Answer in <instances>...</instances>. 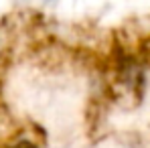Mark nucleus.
I'll use <instances>...</instances> for the list:
<instances>
[{"mask_svg": "<svg viewBox=\"0 0 150 148\" xmlns=\"http://www.w3.org/2000/svg\"><path fill=\"white\" fill-rule=\"evenodd\" d=\"M8 148H39L35 142H30V140H18V142H14L12 146H8Z\"/></svg>", "mask_w": 150, "mask_h": 148, "instance_id": "nucleus-1", "label": "nucleus"}]
</instances>
